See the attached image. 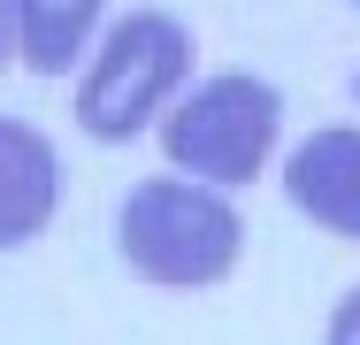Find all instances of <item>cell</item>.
Segmentation results:
<instances>
[{
    "label": "cell",
    "instance_id": "4",
    "mask_svg": "<svg viewBox=\"0 0 360 345\" xmlns=\"http://www.w3.org/2000/svg\"><path fill=\"white\" fill-rule=\"evenodd\" d=\"M62 207V161L54 138H39V123L0 115V253L31 246Z\"/></svg>",
    "mask_w": 360,
    "mask_h": 345
},
{
    "label": "cell",
    "instance_id": "3",
    "mask_svg": "<svg viewBox=\"0 0 360 345\" xmlns=\"http://www.w3.org/2000/svg\"><path fill=\"white\" fill-rule=\"evenodd\" d=\"M184 69H192V31H184L176 15H161V8L123 15V23L108 31L92 77L77 84V123L92 138H108V146L139 138L146 123L176 100Z\"/></svg>",
    "mask_w": 360,
    "mask_h": 345
},
{
    "label": "cell",
    "instance_id": "5",
    "mask_svg": "<svg viewBox=\"0 0 360 345\" xmlns=\"http://www.w3.org/2000/svg\"><path fill=\"white\" fill-rule=\"evenodd\" d=\"M284 192L299 200V215H314L322 230L360 238V131L330 123V131L299 138V153H291V169H284Z\"/></svg>",
    "mask_w": 360,
    "mask_h": 345
},
{
    "label": "cell",
    "instance_id": "8",
    "mask_svg": "<svg viewBox=\"0 0 360 345\" xmlns=\"http://www.w3.org/2000/svg\"><path fill=\"white\" fill-rule=\"evenodd\" d=\"M0 54H8V8H0Z\"/></svg>",
    "mask_w": 360,
    "mask_h": 345
},
{
    "label": "cell",
    "instance_id": "7",
    "mask_svg": "<svg viewBox=\"0 0 360 345\" xmlns=\"http://www.w3.org/2000/svg\"><path fill=\"white\" fill-rule=\"evenodd\" d=\"M330 345H360V291L338 299V315H330Z\"/></svg>",
    "mask_w": 360,
    "mask_h": 345
},
{
    "label": "cell",
    "instance_id": "6",
    "mask_svg": "<svg viewBox=\"0 0 360 345\" xmlns=\"http://www.w3.org/2000/svg\"><path fill=\"white\" fill-rule=\"evenodd\" d=\"M100 15H108L100 0H23V8H8V23H15V39H23V62L39 69V77L70 69Z\"/></svg>",
    "mask_w": 360,
    "mask_h": 345
},
{
    "label": "cell",
    "instance_id": "1",
    "mask_svg": "<svg viewBox=\"0 0 360 345\" xmlns=\"http://www.w3.org/2000/svg\"><path fill=\"white\" fill-rule=\"evenodd\" d=\"M123 261L146 276V284H169V291H200V284H222L238 269V246H245V222L238 207L207 192V184H184V177H146L123 200Z\"/></svg>",
    "mask_w": 360,
    "mask_h": 345
},
{
    "label": "cell",
    "instance_id": "9",
    "mask_svg": "<svg viewBox=\"0 0 360 345\" xmlns=\"http://www.w3.org/2000/svg\"><path fill=\"white\" fill-rule=\"evenodd\" d=\"M353 100H360V77H353Z\"/></svg>",
    "mask_w": 360,
    "mask_h": 345
},
{
    "label": "cell",
    "instance_id": "2",
    "mask_svg": "<svg viewBox=\"0 0 360 345\" xmlns=\"http://www.w3.org/2000/svg\"><path fill=\"white\" fill-rule=\"evenodd\" d=\"M284 131V92L253 69H230L207 77L192 100L169 108L161 123V153L184 169V177H207V184H253L269 169V146Z\"/></svg>",
    "mask_w": 360,
    "mask_h": 345
}]
</instances>
